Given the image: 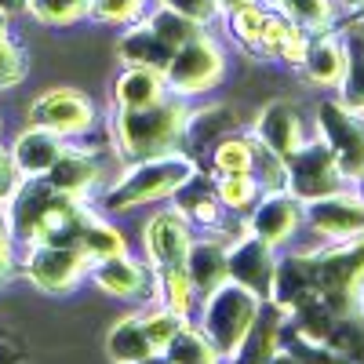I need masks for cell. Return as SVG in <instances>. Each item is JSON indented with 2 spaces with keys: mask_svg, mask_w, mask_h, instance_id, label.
Returning <instances> with one entry per match:
<instances>
[{
  "mask_svg": "<svg viewBox=\"0 0 364 364\" xmlns=\"http://www.w3.org/2000/svg\"><path fill=\"white\" fill-rule=\"evenodd\" d=\"M157 4H164V8H171L178 15H186V18L200 22V26H211L215 18H223L219 0H157Z\"/></svg>",
  "mask_w": 364,
  "mask_h": 364,
  "instance_id": "d590c367",
  "label": "cell"
},
{
  "mask_svg": "<svg viewBox=\"0 0 364 364\" xmlns=\"http://www.w3.org/2000/svg\"><path fill=\"white\" fill-rule=\"evenodd\" d=\"M135 310H139V317L146 324V336H149V343H154L157 353H164V346L190 324V317L175 314L171 306H164V302H157V299H149L146 306H135Z\"/></svg>",
  "mask_w": 364,
  "mask_h": 364,
  "instance_id": "4dcf8cb0",
  "label": "cell"
},
{
  "mask_svg": "<svg viewBox=\"0 0 364 364\" xmlns=\"http://www.w3.org/2000/svg\"><path fill=\"white\" fill-rule=\"evenodd\" d=\"M200 168L204 164L197 157H190L186 149H175V154H164V157H149V161L120 164V171L106 182V186H99V197L91 204L109 219L132 215V211H139V208L171 200L175 190L190 175H197Z\"/></svg>",
  "mask_w": 364,
  "mask_h": 364,
  "instance_id": "6da1fadb",
  "label": "cell"
},
{
  "mask_svg": "<svg viewBox=\"0 0 364 364\" xmlns=\"http://www.w3.org/2000/svg\"><path fill=\"white\" fill-rule=\"evenodd\" d=\"M186 117H190V102H182L175 95H168L154 106H139V109L113 106L106 135H109L117 161L132 164V161H149V157H164V154L182 149Z\"/></svg>",
  "mask_w": 364,
  "mask_h": 364,
  "instance_id": "7a4b0ae2",
  "label": "cell"
},
{
  "mask_svg": "<svg viewBox=\"0 0 364 364\" xmlns=\"http://www.w3.org/2000/svg\"><path fill=\"white\" fill-rule=\"evenodd\" d=\"M190 245H193V223L175 204L157 208L142 226V259L149 269L186 266Z\"/></svg>",
  "mask_w": 364,
  "mask_h": 364,
  "instance_id": "30bf717a",
  "label": "cell"
},
{
  "mask_svg": "<svg viewBox=\"0 0 364 364\" xmlns=\"http://www.w3.org/2000/svg\"><path fill=\"white\" fill-rule=\"evenodd\" d=\"M248 233H255L259 240H266L269 248H291L295 240L302 237L306 223H302V200L291 197L288 190H273V193H262L255 200V208L248 211L245 219Z\"/></svg>",
  "mask_w": 364,
  "mask_h": 364,
  "instance_id": "7c38bea8",
  "label": "cell"
},
{
  "mask_svg": "<svg viewBox=\"0 0 364 364\" xmlns=\"http://www.w3.org/2000/svg\"><path fill=\"white\" fill-rule=\"evenodd\" d=\"M154 4H157V0H91L87 18H91V22H99V26L128 29V26L142 22Z\"/></svg>",
  "mask_w": 364,
  "mask_h": 364,
  "instance_id": "1f68e13d",
  "label": "cell"
},
{
  "mask_svg": "<svg viewBox=\"0 0 364 364\" xmlns=\"http://www.w3.org/2000/svg\"><path fill=\"white\" fill-rule=\"evenodd\" d=\"M259 157V142L252 132H226L208 146V154L200 157L208 175H233V171H252Z\"/></svg>",
  "mask_w": 364,
  "mask_h": 364,
  "instance_id": "ac0fdd59",
  "label": "cell"
},
{
  "mask_svg": "<svg viewBox=\"0 0 364 364\" xmlns=\"http://www.w3.org/2000/svg\"><path fill=\"white\" fill-rule=\"evenodd\" d=\"M336 8H339V11H346V15H353V18H360V22H364V0H336Z\"/></svg>",
  "mask_w": 364,
  "mask_h": 364,
  "instance_id": "60d3db41",
  "label": "cell"
},
{
  "mask_svg": "<svg viewBox=\"0 0 364 364\" xmlns=\"http://www.w3.org/2000/svg\"><path fill=\"white\" fill-rule=\"evenodd\" d=\"M215 178V193L219 204L226 208V215L233 219H248V211L255 208V200L262 197V186L252 171H233V175H211Z\"/></svg>",
  "mask_w": 364,
  "mask_h": 364,
  "instance_id": "d4e9b609",
  "label": "cell"
},
{
  "mask_svg": "<svg viewBox=\"0 0 364 364\" xmlns=\"http://www.w3.org/2000/svg\"><path fill=\"white\" fill-rule=\"evenodd\" d=\"M284 168H288V193L299 197L302 204L314 200V197H324V193H336L343 186H353L343 175L336 154H331L317 135H310L306 146L284 161Z\"/></svg>",
  "mask_w": 364,
  "mask_h": 364,
  "instance_id": "52a82bcc",
  "label": "cell"
},
{
  "mask_svg": "<svg viewBox=\"0 0 364 364\" xmlns=\"http://www.w3.org/2000/svg\"><path fill=\"white\" fill-rule=\"evenodd\" d=\"M0 364H26L22 346L15 339H8V336H0Z\"/></svg>",
  "mask_w": 364,
  "mask_h": 364,
  "instance_id": "ab89813d",
  "label": "cell"
},
{
  "mask_svg": "<svg viewBox=\"0 0 364 364\" xmlns=\"http://www.w3.org/2000/svg\"><path fill=\"white\" fill-rule=\"evenodd\" d=\"M269 8H281L299 29H306V33H324V29L339 26L336 0H277V4H269Z\"/></svg>",
  "mask_w": 364,
  "mask_h": 364,
  "instance_id": "4316f807",
  "label": "cell"
},
{
  "mask_svg": "<svg viewBox=\"0 0 364 364\" xmlns=\"http://www.w3.org/2000/svg\"><path fill=\"white\" fill-rule=\"evenodd\" d=\"M295 29H299V26H295L281 8H269V11H266V22H262V37H259L255 58H262V63H277L281 44L295 33Z\"/></svg>",
  "mask_w": 364,
  "mask_h": 364,
  "instance_id": "e575fe53",
  "label": "cell"
},
{
  "mask_svg": "<svg viewBox=\"0 0 364 364\" xmlns=\"http://www.w3.org/2000/svg\"><path fill=\"white\" fill-rule=\"evenodd\" d=\"M324 346L346 364H364V306H353L339 314V321L331 324Z\"/></svg>",
  "mask_w": 364,
  "mask_h": 364,
  "instance_id": "cb8c5ba5",
  "label": "cell"
},
{
  "mask_svg": "<svg viewBox=\"0 0 364 364\" xmlns=\"http://www.w3.org/2000/svg\"><path fill=\"white\" fill-rule=\"evenodd\" d=\"M164 357H168L171 364H223L219 350L208 343V336H204L193 321L164 346Z\"/></svg>",
  "mask_w": 364,
  "mask_h": 364,
  "instance_id": "f546056e",
  "label": "cell"
},
{
  "mask_svg": "<svg viewBox=\"0 0 364 364\" xmlns=\"http://www.w3.org/2000/svg\"><path fill=\"white\" fill-rule=\"evenodd\" d=\"M299 80L314 91H339L346 80V44L339 26L310 37V51L299 66Z\"/></svg>",
  "mask_w": 364,
  "mask_h": 364,
  "instance_id": "9a60e30c",
  "label": "cell"
},
{
  "mask_svg": "<svg viewBox=\"0 0 364 364\" xmlns=\"http://www.w3.org/2000/svg\"><path fill=\"white\" fill-rule=\"evenodd\" d=\"M168 99V84L161 70L149 66H124L113 80V106L117 109H139Z\"/></svg>",
  "mask_w": 364,
  "mask_h": 364,
  "instance_id": "d6986e66",
  "label": "cell"
},
{
  "mask_svg": "<svg viewBox=\"0 0 364 364\" xmlns=\"http://www.w3.org/2000/svg\"><path fill=\"white\" fill-rule=\"evenodd\" d=\"M262 364H302V360H299V357H295V353H291L288 346H281L277 353H273V357H266Z\"/></svg>",
  "mask_w": 364,
  "mask_h": 364,
  "instance_id": "b9f144b4",
  "label": "cell"
},
{
  "mask_svg": "<svg viewBox=\"0 0 364 364\" xmlns=\"http://www.w3.org/2000/svg\"><path fill=\"white\" fill-rule=\"evenodd\" d=\"M248 132L255 135V142L266 149V154L281 157V161H288L291 154H299V149L306 146V139L314 135L310 124H306V117H302L295 109V102H288V99H269L252 117V128Z\"/></svg>",
  "mask_w": 364,
  "mask_h": 364,
  "instance_id": "4fadbf2b",
  "label": "cell"
},
{
  "mask_svg": "<svg viewBox=\"0 0 364 364\" xmlns=\"http://www.w3.org/2000/svg\"><path fill=\"white\" fill-rule=\"evenodd\" d=\"M8 18L11 15L0 8V91H8V87H15V84L26 80V51L11 37Z\"/></svg>",
  "mask_w": 364,
  "mask_h": 364,
  "instance_id": "d6a6232c",
  "label": "cell"
},
{
  "mask_svg": "<svg viewBox=\"0 0 364 364\" xmlns=\"http://www.w3.org/2000/svg\"><path fill=\"white\" fill-rule=\"evenodd\" d=\"M29 124L48 128L63 139H84L99 128V117H95V102L80 87H51L29 106Z\"/></svg>",
  "mask_w": 364,
  "mask_h": 364,
  "instance_id": "ba28073f",
  "label": "cell"
},
{
  "mask_svg": "<svg viewBox=\"0 0 364 364\" xmlns=\"http://www.w3.org/2000/svg\"><path fill=\"white\" fill-rule=\"evenodd\" d=\"M223 80H226V51H223V44L211 33L175 48L171 63L164 66L168 95H175L182 102H204V99H211V95H215V87H223Z\"/></svg>",
  "mask_w": 364,
  "mask_h": 364,
  "instance_id": "277c9868",
  "label": "cell"
},
{
  "mask_svg": "<svg viewBox=\"0 0 364 364\" xmlns=\"http://www.w3.org/2000/svg\"><path fill=\"white\" fill-rule=\"evenodd\" d=\"M266 11L269 4L266 0H255V4H245V8H233L226 11V29H230V41L255 58V48H259V37H262V22H266Z\"/></svg>",
  "mask_w": 364,
  "mask_h": 364,
  "instance_id": "f1b7e54d",
  "label": "cell"
},
{
  "mask_svg": "<svg viewBox=\"0 0 364 364\" xmlns=\"http://www.w3.org/2000/svg\"><path fill=\"white\" fill-rule=\"evenodd\" d=\"M262 295L240 288L237 281H223L215 291L200 295V306L193 314V324L208 336V343L219 350L223 360H230L237 353V346L245 343V336L252 331V324L262 314Z\"/></svg>",
  "mask_w": 364,
  "mask_h": 364,
  "instance_id": "3957f363",
  "label": "cell"
},
{
  "mask_svg": "<svg viewBox=\"0 0 364 364\" xmlns=\"http://www.w3.org/2000/svg\"><path fill=\"white\" fill-rule=\"evenodd\" d=\"M80 252L87 255V262H99V259L132 252V248H128V237L120 233V226H117L109 215L95 211V219L87 223V230H84V237H80Z\"/></svg>",
  "mask_w": 364,
  "mask_h": 364,
  "instance_id": "484cf974",
  "label": "cell"
},
{
  "mask_svg": "<svg viewBox=\"0 0 364 364\" xmlns=\"http://www.w3.org/2000/svg\"><path fill=\"white\" fill-rule=\"evenodd\" d=\"M306 233L317 237V245H339L364 233V197L357 186H343L336 193H324L302 204Z\"/></svg>",
  "mask_w": 364,
  "mask_h": 364,
  "instance_id": "8992f818",
  "label": "cell"
},
{
  "mask_svg": "<svg viewBox=\"0 0 364 364\" xmlns=\"http://www.w3.org/2000/svg\"><path fill=\"white\" fill-rule=\"evenodd\" d=\"M135 364H171L164 353H154V357H146V360H135Z\"/></svg>",
  "mask_w": 364,
  "mask_h": 364,
  "instance_id": "f6af8a7d",
  "label": "cell"
},
{
  "mask_svg": "<svg viewBox=\"0 0 364 364\" xmlns=\"http://www.w3.org/2000/svg\"><path fill=\"white\" fill-rule=\"evenodd\" d=\"M0 8L8 15H15V11H26V0H0Z\"/></svg>",
  "mask_w": 364,
  "mask_h": 364,
  "instance_id": "ee69618b",
  "label": "cell"
},
{
  "mask_svg": "<svg viewBox=\"0 0 364 364\" xmlns=\"http://www.w3.org/2000/svg\"><path fill=\"white\" fill-rule=\"evenodd\" d=\"M146 22L154 26V33H157L171 51L208 33V26H200V22H193V18H186V15H178V11H171V8H164V4H154V8H149Z\"/></svg>",
  "mask_w": 364,
  "mask_h": 364,
  "instance_id": "83f0119b",
  "label": "cell"
},
{
  "mask_svg": "<svg viewBox=\"0 0 364 364\" xmlns=\"http://www.w3.org/2000/svg\"><path fill=\"white\" fill-rule=\"evenodd\" d=\"M266 4H277V0H266Z\"/></svg>",
  "mask_w": 364,
  "mask_h": 364,
  "instance_id": "bcb514c9",
  "label": "cell"
},
{
  "mask_svg": "<svg viewBox=\"0 0 364 364\" xmlns=\"http://www.w3.org/2000/svg\"><path fill=\"white\" fill-rule=\"evenodd\" d=\"M87 255L70 245H29L22 273L44 295H66L87 277Z\"/></svg>",
  "mask_w": 364,
  "mask_h": 364,
  "instance_id": "9c48e42d",
  "label": "cell"
},
{
  "mask_svg": "<svg viewBox=\"0 0 364 364\" xmlns=\"http://www.w3.org/2000/svg\"><path fill=\"white\" fill-rule=\"evenodd\" d=\"M26 11L41 26H73L87 18L91 0H26Z\"/></svg>",
  "mask_w": 364,
  "mask_h": 364,
  "instance_id": "836d02e7",
  "label": "cell"
},
{
  "mask_svg": "<svg viewBox=\"0 0 364 364\" xmlns=\"http://www.w3.org/2000/svg\"><path fill=\"white\" fill-rule=\"evenodd\" d=\"M18 186H22V171H18L15 161H11V149L0 146V208L15 197Z\"/></svg>",
  "mask_w": 364,
  "mask_h": 364,
  "instance_id": "74e56055",
  "label": "cell"
},
{
  "mask_svg": "<svg viewBox=\"0 0 364 364\" xmlns=\"http://www.w3.org/2000/svg\"><path fill=\"white\" fill-rule=\"evenodd\" d=\"M66 146H70V142H66L63 135L29 124V128L11 142V161H15V168L22 171V178H44V175L55 168V161L66 154Z\"/></svg>",
  "mask_w": 364,
  "mask_h": 364,
  "instance_id": "e0dca14e",
  "label": "cell"
},
{
  "mask_svg": "<svg viewBox=\"0 0 364 364\" xmlns=\"http://www.w3.org/2000/svg\"><path fill=\"white\" fill-rule=\"evenodd\" d=\"M339 33H343V44H346V80L339 87V99L350 109L364 113V22L353 18L350 26L339 29Z\"/></svg>",
  "mask_w": 364,
  "mask_h": 364,
  "instance_id": "603a6c76",
  "label": "cell"
},
{
  "mask_svg": "<svg viewBox=\"0 0 364 364\" xmlns=\"http://www.w3.org/2000/svg\"><path fill=\"white\" fill-rule=\"evenodd\" d=\"M277 248H269L266 240H259L255 233H245L233 237L226 245V281H237L240 288H248L255 295H269L273 288V269H277Z\"/></svg>",
  "mask_w": 364,
  "mask_h": 364,
  "instance_id": "5bb4252c",
  "label": "cell"
},
{
  "mask_svg": "<svg viewBox=\"0 0 364 364\" xmlns=\"http://www.w3.org/2000/svg\"><path fill=\"white\" fill-rule=\"evenodd\" d=\"M117 55H120V63H124V66H149V70H161L164 73V66L171 63L175 51L154 33V26L142 18V22L128 26L124 33H120Z\"/></svg>",
  "mask_w": 364,
  "mask_h": 364,
  "instance_id": "7402d4cb",
  "label": "cell"
},
{
  "mask_svg": "<svg viewBox=\"0 0 364 364\" xmlns=\"http://www.w3.org/2000/svg\"><path fill=\"white\" fill-rule=\"evenodd\" d=\"M186 269H190V281H193L197 295L215 291L226 281V240L211 237V233H193Z\"/></svg>",
  "mask_w": 364,
  "mask_h": 364,
  "instance_id": "ffe728a7",
  "label": "cell"
},
{
  "mask_svg": "<svg viewBox=\"0 0 364 364\" xmlns=\"http://www.w3.org/2000/svg\"><path fill=\"white\" fill-rule=\"evenodd\" d=\"M314 135L336 154L350 182L364 175V113L350 109L339 95H324L314 106Z\"/></svg>",
  "mask_w": 364,
  "mask_h": 364,
  "instance_id": "5b68a950",
  "label": "cell"
},
{
  "mask_svg": "<svg viewBox=\"0 0 364 364\" xmlns=\"http://www.w3.org/2000/svg\"><path fill=\"white\" fill-rule=\"evenodd\" d=\"M87 281L95 284L106 299L132 302V306H146V302L154 299V269L146 266V259H135L132 252H120V255L91 262Z\"/></svg>",
  "mask_w": 364,
  "mask_h": 364,
  "instance_id": "8fae6325",
  "label": "cell"
},
{
  "mask_svg": "<svg viewBox=\"0 0 364 364\" xmlns=\"http://www.w3.org/2000/svg\"><path fill=\"white\" fill-rule=\"evenodd\" d=\"M48 186L66 193V197H80L87 200L91 190L102 186V161H99V146H66V154L55 161V168L44 175Z\"/></svg>",
  "mask_w": 364,
  "mask_h": 364,
  "instance_id": "2e32d148",
  "label": "cell"
},
{
  "mask_svg": "<svg viewBox=\"0 0 364 364\" xmlns=\"http://www.w3.org/2000/svg\"><path fill=\"white\" fill-rule=\"evenodd\" d=\"M11 226H8V215H4V208H0V284L8 281V273H11Z\"/></svg>",
  "mask_w": 364,
  "mask_h": 364,
  "instance_id": "f35d334b",
  "label": "cell"
},
{
  "mask_svg": "<svg viewBox=\"0 0 364 364\" xmlns=\"http://www.w3.org/2000/svg\"><path fill=\"white\" fill-rule=\"evenodd\" d=\"M102 350H106V360L109 364H135V360H146V357L157 353L154 343H149V336H146V324H142L139 310L117 317L109 324Z\"/></svg>",
  "mask_w": 364,
  "mask_h": 364,
  "instance_id": "44dd1931",
  "label": "cell"
},
{
  "mask_svg": "<svg viewBox=\"0 0 364 364\" xmlns=\"http://www.w3.org/2000/svg\"><path fill=\"white\" fill-rule=\"evenodd\" d=\"M245 4H255V0H219V11H233V8H245Z\"/></svg>",
  "mask_w": 364,
  "mask_h": 364,
  "instance_id": "7bdbcfd3",
  "label": "cell"
},
{
  "mask_svg": "<svg viewBox=\"0 0 364 364\" xmlns=\"http://www.w3.org/2000/svg\"><path fill=\"white\" fill-rule=\"evenodd\" d=\"M310 37L314 33H306V29H295V33L281 44V51H277V63L281 66H291V70H299L302 66V58H306V51H310Z\"/></svg>",
  "mask_w": 364,
  "mask_h": 364,
  "instance_id": "8d00e7d4",
  "label": "cell"
}]
</instances>
